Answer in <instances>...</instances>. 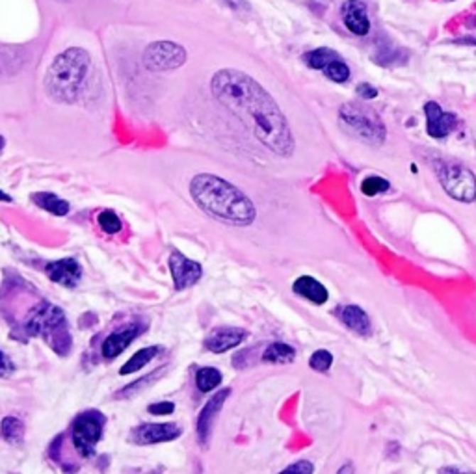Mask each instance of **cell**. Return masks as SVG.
<instances>
[{"label": "cell", "instance_id": "1", "mask_svg": "<svg viewBox=\"0 0 476 474\" xmlns=\"http://www.w3.org/2000/svg\"><path fill=\"white\" fill-rule=\"evenodd\" d=\"M210 90L264 147L279 156L292 155L294 138L287 117L255 78L238 69H220L210 80Z\"/></svg>", "mask_w": 476, "mask_h": 474}, {"label": "cell", "instance_id": "2", "mask_svg": "<svg viewBox=\"0 0 476 474\" xmlns=\"http://www.w3.org/2000/svg\"><path fill=\"white\" fill-rule=\"evenodd\" d=\"M190 195L207 216L225 225L248 227L257 216L251 199L234 184L216 175H195L190 183Z\"/></svg>", "mask_w": 476, "mask_h": 474}, {"label": "cell", "instance_id": "3", "mask_svg": "<svg viewBox=\"0 0 476 474\" xmlns=\"http://www.w3.org/2000/svg\"><path fill=\"white\" fill-rule=\"evenodd\" d=\"M92 56L86 49L71 47L60 53L45 75V92L60 104H73L88 84Z\"/></svg>", "mask_w": 476, "mask_h": 474}, {"label": "cell", "instance_id": "4", "mask_svg": "<svg viewBox=\"0 0 476 474\" xmlns=\"http://www.w3.org/2000/svg\"><path fill=\"white\" fill-rule=\"evenodd\" d=\"M340 123L346 131L355 136L357 140L369 144V146H379L385 140V125L379 119V116L374 110H370L361 104L348 102L339 110Z\"/></svg>", "mask_w": 476, "mask_h": 474}, {"label": "cell", "instance_id": "5", "mask_svg": "<svg viewBox=\"0 0 476 474\" xmlns=\"http://www.w3.org/2000/svg\"><path fill=\"white\" fill-rule=\"evenodd\" d=\"M26 329L30 335H39L50 343L53 348L58 350V343H69L67 335V322L63 311L56 305L41 303L38 309L32 311L26 322Z\"/></svg>", "mask_w": 476, "mask_h": 474}, {"label": "cell", "instance_id": "6", "mask_svg": "<svg viewBox=\"0 0 476 474\" xmlns=\"http://www.w3.org/2000/svg\"><path fill=\"white\" fill-rule=\"evenodd\" d=\"M436 173L441 183L443 190L456 201L471 203L476 199V177L465 166L448 164V162H438Z\"/></svg>", "mask_w": 476, "mask_h": 474}, {"label": "cell", "instance_id": "7", "mask_svg": "<svg viewBox=\"0 0 476 474\" xmlns=\"http://www.w3.org/2000/svg\"><path fill=\"white\" fill-rule=\"evenodd\" d=\"M188 53L185 47L173 41H156L144 50V65L153 73L158 71H171L185 65Z\"/></svg>", "mask_w": 476, "mask_h": 474}, {"label": "cell", "instance_id": "8", "mask_svg": "<svg viewBox=\"0 0 476 474\" xmlns=\"http://www.w3.org/2000/svg\"><path fill=\"white\" fill-rule=\"evenodd\" d=\"M102 426H104V419L95 411L82 413L78 416L73 424V430H71L73 445L78 454L84 456V458L93 456L95 446L102 437Z\"/></svg>", "mask_w": 476, "mask_h": 474}, {"label": "cell", "instance_id": "9", "mask_svg": "<svg viewBox=\"0 0 476 474\" xmlns=\"http://www.w3.org/2000/svg\"><path fill=\"white\" fill-rule=\"evenodd\" d=\"M170 271L177 291H185L188 286L195 285L203 276V268H201L200 262L190 261L185 255H180L179 252H171Z\"/></svg>", "mask_w": 476, "mask_h": 474}, {"label": "cell", "instance_id": "10", "mask_svg": "<svg viewBox=\"0 0 476 474\" xmlns=\"http://www.w3.org/2000/svg\"><path fill=\"white\" fill-rule=\"evenodd\" d=\"M229 397H231V389H222V391L216 392V394L205 404L203 409H201L200 416H198V437H200V443L203 446L209 445L216 416H218V413L222 411V407H224L225 400H227Z\"/></svg>", "mask_w": 476, "mask_h": 474}, {"label": "cell", "instance_id": "11", "mask_svg": "<svg viewBox=\"0 0 476 474\" xmlns=\"http://www.w3.org/2000/svg\"><path fill=\"white\" fill-rule=\"evenodd\" d=\"M424 114H426V131L432 138H447L458 125V117L450 112H443L438 102H426L424 104Z\"/></svg>", "mask_w": 476, "mask_h": 474}, {"label": "cell", "instance_id": "12", "mask_svg": "<svg viewBox=\"0 0 476 474\" xmlns=\"http://www.w3.org/2000/svg\"><path fill=\"white\" fill-rule=\"evenodd\" d=\"M180 436V428L171 422L164 424H141L132 431V439L138 445H156V443H168Z\"/></svg>", "mask_w": 476, "mask_h": 474}, {"label": "cell", "instance_id": "13", "mask_svg": "<svg viewBox=\"0 0 476 474\" xmlns=\"http://www.w3.org/2000/svg\"><path fill=\"white\" fill-rule=\"evenodd\" d=\"M138 333H140V325L129 324V325H125V328L114 331L112 335H108L107 340L102 343V348H101L102 357L116 359L117 355H121V353L125 352L129 346H131L132 340L136 339Z\"/></svg>", "mask_w": 476, "mask_h": 474}, {"label": "cell", "instance_id": "14", "mask_svg": "<svg viewBox=\"0 0 476 474\" xmlns=\"http://www.w3.org/2000/svg\"><path fill=\"white\" fill-rule=\"evenodd\" d=\"M246 337H248V333L244 329L238 328L214 329L212 333L205 339V348L212 353H224L227 350L238 346V344H242V340Z\"/></svg>", "mask_w": 476, "mask_h": 474}, {"label": "cell", "instance_id": "15", "mask_svg": "<svg viewBox=\"0 0 476 474\" xmlns=\"http://www.w3.org/2000/svg\"><path fill=\"white\" fill-rule=\"evenodd\" d=\"M47 276L58 285L73 289L82 279V268L75 259H62V261L50 262L47 266Z\"/></svg>", "mask_w": 476, "mask_h": 474}, {"label": "cell", "instance_id": "16", "mask_svg": "<svg viewBox=\"0 0 476 474\" xmlns=\"http://www.w3.org/2000/svg\"><path fill=\"white\" fill-rule=\"evenodd\" d=\"M337 316L342 324L348 329H352L354 333L361 335V337H369L372 333V322H370L369 315L364 313L357 305H345L337 309Z\"/></svg>", "mask_w": 476, "mask_h": 474}, {"label": "cell", "instance_id": "17", "mask_svg": "<svg viewBox=\"0 0 476 474\" xmlns=\"http://www.w3.org/2000/svg\"><path fill=\"white\" fill-rule=\"evenodd\" d=\"M292 291L296 292L298 296H301V298H305V300L313 301V303L316 305L326 303L328 298H330V292H328L326 286L311 276L298 277V279L294 281V285H292Z\"/></svg>", "mask_w": 476, "mask_h": 474}, {"label": "cell", "instance_id": "18", "mask_svg": "<svg viewBox=\"0 0 476 474\" xmlns=\"http://www.w3.org/2000/svg\"><path fill=\"white\" fill-rule=\"evenodd\" d=\"M345 25L355 36L369 34L370 21L359 0H348L345 4Z\"/></svg>", "mask_w": 476, "mask_h": 474}, {"label": "cell", "instance_id": "19", "mask_svg": "<svg viewBox=\"0 0 476 474\" xmlns=\"http://www.w3.org/2000/svg\"><path fill=\"white\" fill-rule=\"evenodd\" d=\"M158 352H161V350L156 348V346L141 348L140 352L134 353L131 359H126V363L119 368V374H121V376H126V374L138 372V370H141V368L146 367V365H149L151 361L158 355Z\"/></svg>", "mask_w": 476, "mask_h": 474}, {"label": "cell", "instance_id": "20", "mask_svg": "<svg viewBox=\"0 0 476 474\" xmlns=\"http://www.w3.org/2000/svg\"><path fill=\"white\" fill-rule=\"evenodd\" d=\"M32 201H34L38 207H41L47 212L54 214V216H65L69 212V203L65 199L58 198V195L54 194H34L32 195Z\"/></svg>", "mask_w": 476, "mask_h": 474}, {"label": "cell", "instance_id": "21", "mask_svg": "<svg viewBox=\"0 0 476 474\" xmlns=\"http://www.w3.org/2000/svg\"><path fill=\"white\" fill-rule=\"evenodd\" d=\"M296 357V352L292 346L285 343H272L264 350L263 359L266 363H291Z\"/></svg>", "mask_w": 476, "mask_h": 474}, {"label": "cell", "instance_id": "22", "mask_svg": "<svg viewBox=\"0 0 476 474\" xmlns=\"http://www.w3.org/2000/svg\"><path fill=\"white\" fill-rule=\"evenodd\" d=\"M220 383H222V372H220L218 368L205 367L200 368L198 374H195V385H198L201 392L214 391Z\"/></svg>", "mask_w": 476, "mask_h": 474}, {"label": "cell", "instance_id": "23", "mask_svg": "<svg viewBox=\"0 0 476 474\" xmlns=\"http://www.w3.org/2000/svg\"><path fill=\"white\" fill-rule=\"evenodd\" d=\"M0 433H2V437L8 443L17 445V443L23 441V436H25V424L17 416H6L2 424H0Z\"/></svg>", "mask_w": 476, "mask_h": 474}, {"label": "cell", "instance_id": "24", "mask_svg": "<svg viewBox=\"0 0 476 474\" xmlns=\"http://www.w3.org/2000/svg\"><path fill=\"white\" fill-rule=\"evenodd\" d=\"M337 58H339V54H337L335 50L328 49V47H322V49L307 53L305 56H303V62H305L311 69H322V71H324V68L330 65V63Z\"/></svg>", "mask_w": 476, "mask_h": 474}, {"label": "cell", "instance_id": "25", "mask_svg": "<svg viewBox=\"0 0 476 474\" xmlns=\"http://www.w3.org/2000/svg\"><path fill=\"white\" fill-rule=\"evenodd\" d=\"M324 75H326L330 80H333V82H339V84L346 82V80L350 78V68H348L342 60L337 58V60H333L330 65L324 68Z\"/></svg>", "mask_w": 476, "mask_h": 474}, {"label": "cell", "instance_id": "26", "mask_svg": "<svg viewBox=\"0 0 476 474\" xmlns=\"http://www.w3.org/2000/svg\"><path fill=\"white\" fill-rule=\"evenodd\" d=\"M162 370H164V368H161V370H155V372L147 374V376H144L141 379H138V382L131 383V385L123 389V391L116 392V398H129V397H132V394H136L138 391H144L147 385H151V383L155 382V379H158V376H161Z\"/></svg>", "mask_w": 476, "mask_h": 474}, {"label": "cell", "instance_id": "27", "mask_svg": "<svg viewBox=\"0 0 476 474\" xmlns=\"http://www.w3.org/2000/svg\"><path fill=\"white\" fill-rule=\"evenodd\" d=\"M387 190H389V181H385L384 177H378V175H370V177H367V179L361 183V192H363L364 195H369V198L384 194Z\"/></svg>", "mask_w": 476, "mask_h": 474}, {"label": "cell", "instance_id": "28", "mask_svg": "<svg viewBox=\"0 0 476 474\" xmlns=\"http://www.w3.org/2000/svg\"><path fill=\"white\" fill-rule=\"evenodd\" d=\"M99 225L104 232L108 235H116V232L121 231L123 223L121 220L117 218V214L112 212V210H104V212L99 214Z\"/></svg>", "mask_w": 476, "mask_h": 474}, {"label": "cell", "instance_id": "29", "mask_svg": "<svg viewBox=\"0 0 476 474\" xmlns=\"http://www.w3.org/2000/svg\"><path fill=\"white\" fill-rule=\"evenodd\" d=\"M331 365H333V355L330 352H326V350H318L309 359V367L318 370V372H328Z\"/></svg>", "mask_w": 476, "mask_h": 474}, {"label": "cell", "instance_id": "30", "mask_svg": "<svg viewBox=\"0 0 476 474\" xmlns=\"http://www.w3.org/2000/svg\"><path fill=\"white\" fill-rule=\"evenodd\" d=\"M147 411L151 415H170V413L175 411V406L171 402H158V404H153V406L147 407Z\"/></svg>", "mask_w": 476, "mask_h": 474}, {"label": "cell", "instance_id": "31", "mask_svg": "<svg viewBox=\"0 0 476 474\" xmlns=\"http://www.w3.org/2000/svg\"><path fill=\"white\" fill-rule=\"evenodd\" d=\"M283 473H301V474H311L315 473V467L309 461H298V463L291 465L287 469L283 470Z\"/></svg>", "mask_w": 476, "mask_h": 474}, {"label": "cell", "instance_id": "32", "mask_svg": "<svg viewBox=\"0 0 476 474\" xmlns=\"http://www.w3.org/2000/svg\"><path fill=\"white\" fill-rule=\"evenodd\" d=\"M13 372V363H11V359L6 355L4 352H0V377L10 376Z\"/></svg>", "mask_w": 476, "mask_h": 474}, {"label": "cell", "instance_id": "33", "mask_svg": "<svg viewBox=\"0 0 476 474\" xmlns=\"http://www.w3.org/2000/svg\"><path fill=\"white\" fill-rule=\"evenodd\" d=\"M357 93H359L363 99H374L376 95H378L376 87L370 86V84H359V86H357Z\"/></svg>", "mask_w": 476, "mask_h": 474}, {"label": "cell", "instance_id": "34", "mask_svg": "<svg viewBox=\"0 0 476 474\" xmlns=\"http://www.w3.org/2000/svg\"><path fill=\"white\" fill-rule=\"evenodd\" d=\"M225 4H229L231 8H242V0H224Z\"/></svg>", "mask_w": 476, "mask_h": 474}, {"label": "cell", "instance_id": "35", "mask_svg": "<svg viewBox=\"0 0 476 474\" xmlns=\"http://www.w3.org/2000/svg\"><path fill=\"white\" fill-rule=\"evenodd\" d=\"M0 201H8V203H10L11 198L8 194H4V192H0Z\"/></svg>", "mask_w": 476, "mask_h": 474}, {"label": "cell", "instance_id": "36", "mask_svg": "<svg viewBox=\"0 0 476 474\" xmlns=\"http://www.w3.org/2000/svg\"><path fill=\"white\" fill-rule=\"evenodd\" d=\"M4 146H6V140H4V138H2V136H0V151L4 149Z\"/></svg>", "mask_w": 476, "mask_h": 474}, {"label": "cell", "instance_id": "37", "mask_svg": "<svg viewBox=\"0 0 476 474\" xmlns=\"http://www.w3.org/2000/svg\"><path fill=\"white\" fill-rule=\"evenodd\" d=\"M60 2H65V0H60Z\"/></svg>", "mask_w": 476, "mask_h": 474}]
</instances>
